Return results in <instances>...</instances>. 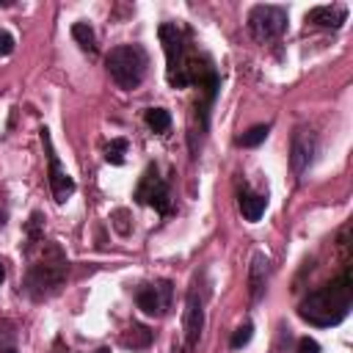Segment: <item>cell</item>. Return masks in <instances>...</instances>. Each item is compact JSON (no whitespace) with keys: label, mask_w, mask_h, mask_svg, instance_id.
I'll list each match as a JSON object with an SVG mask.
<instances>
[{"label":"cell","mask_w":353,"mask_h":353,"mask_svg":"<svg viewBox=\"0 0 353 353\" xmlns=\"http://www.w3.org/2000/svg\"><path fill=\"white\" fill-rule=\"evenodd\" d=\"M0 353H19L17 339H14V325L8 320L0 323Z\"/></svg>","instance_id":"obj_20"},{"label":"cell","mask_w":353,"mask_h":353,"mask_svg":"<svg viewBox=\"0 0 353 353\" xmlns=\"http://www.w3.org/2000/svg\"><path fill=\"white\" fill-rule=\"evenodd\" d=\"M152 339H154V334L146 325H130L121 334V345L124 347H132V350H146L152 345Z\"/></svg>","instance_id":"obj_14"},{"label":"cell","mask_w":353,"mask_h":353,"mask_svg":"<svg viewBox=\"0 0 353 353\" xmlns=\"http://www.w3.org/2000/svg\"><path fill=\"white\" fill-rule=\"evenodd\" d=\"M182 331H185V342L188 347H196L204 331V290L199 281L190 284L188 295H185V312H182Z\"/></svg>","instance_id":"obj_7"},{"label":"cell","mask_w":353,"mask_h":353,"mask_svg":"<svg viewBox=\"0 0 353 353\" xmlns=\"http://www.w3.org/2000/svg\"><path fill=\"white\" fill-rule=\"evenodd\" d=\"M347 19V8L334 3V6H314L312 11H306V22L314 28H342V22Z\"/></svg>","instance_id":"obj_12"},{"label":"cell","mask_w":353,"mask_h":353,"mask_svg":"<svg viewBox=\"0 0 353 353\" xmlns=\"http://www.w3.org/2000/svg\"><path fill=\"white\" fill-rule=\"evenodd\" d=\"M163 52H165V80L171 88H201L204 102L212 105L221 88V77L212 66V58L199 50L190 30L176 22H163L157 28Z\"/></svg>","instance_id":"obj_1"},{"label":"cell","mask_w":353,"mask_h":353,"mask_svg":"<svg viewBox=\"0 0 353 353\" xmlns=\"http://www.w3.org/2000/svg\"><path fill=\"white\" fill-rule=\"evenodd\" d=\"M72 39H74L85 52L97 55V36H94V30H91L88 22H74V25H72Z\"/></svg>","instance_id":"obj_15"},{"label":"cell","mask_w":353,"mask_h":353,"mask_svg":"<svg viewBox=\"0 0 353 353\" xmlns=\"http://www.w3.org/2000/svg\"><path fill=\"white\" fill-rule=\"evenodd\" d=\"M353 306V279L350 270H342L336 279L320 284L298 303V317L314 328L339 325Z\"/></svg>","instance_id":"obj_2"},{"label":"cell","mask_w":353,"mask_h":353,"mask_svg":"<svg viewBox=\"0 0 353 353\" xmlns=\"http://www.w3.org/2000/svg\"><path fill=\"white\" fill-rule=\"evenodd\" d=\"M268 279H270V259H268L262 251H256V254L251 256V265H248V298H251L254 303L265 295Z\"/></svg>","instance_id":"obj_11"},{"label":"cell","mask_w":353,"mask_h":353,"mask_svg":"<svg viewBox=\"0 0 353 353\" xmlns=\"http://www.w3.org/2000/svg\"><path fill=\"white\" fill-rule=\"evenodd\" d=\"M105 66L110 80L124 88L132 91L141 85V80L146 77V66H149V55L141 44H119L105 55Z\"/></svg>","instance_id":"obj_4"},{"label":"cell","mask_w":353,"mask_h":353,"mask_svg":"<svg viewBox=\"0 0 353 353\" xmlns=\"http://www.w3.org/2000/svg\"><path fill=\"white\" fill-rule=\"evenodd\" d=\"M143 119H146V124L154 130V132H168V127H171V113L165 110V108H149L146 113H143Z\"/></svg>","instance_id":"obj_17"},{"label":"cell","mask_w":353,"mask_h":353,"mask_svg":"<svg viewBox=\"0 0 353 353\" xmlns=\"http://www.w3.org/2000/svg\"><path fill=\"white\" fill-rule=\"evenodd\" d=\"M3 221H6V215H3V212H0V226H3Z\"/></svg>","instance_id":"obj_25"},{"label":"cell","mask_w":353,"mask_h":353,"mask_svg":"<svg viewBox=\"0 0 353 353\" xmlns=\"http://www.w3.org/2000/svg\"><path fill=\"white\" fill-rule=\"evenodd\" d=\"M41 143H44V154H47V163H50V171H47V182H50V190H52V199L58 204H63L72 193H74V179L63 171L58 154H55V146H52V138H50V130L41 127Z\"/></svg>","instance_id":"obj_8"},{"label":"cell","mask_w":353,"mask_h":353,"mask_svg":"<svg viewBox=\"0 0 353 353\" xmlns=\"http://www.w3.org/2000/svg\"><path fill=\"white\" fill-rule=\"evenodd\" d=\"M268 135H270V124H254L251 130H245L243 135H237L234 143H237V146H245V149H254V146H259Z\"/></svg>","instance_id":"obj_16"},{"label":"cell","mask_w":353,"mask_h":353,"mask_svg":"<svg viewBox=\"0 0 353 353\" xmlns=\"http://www.w3.org/2000/svg\"><path fill=\"white\" fill-rule=\"evenodd\" d=\"M94 353H110V350H108V347H99V350H94Z\"/></svg>","instance_id":"obj_24"},{"label":"cell","mask_w":353,"mask_h":353,"mask_svg":"<svg viewBox=\"0 0 353 353\" xmlns=\"http://www.w3.org/2000/svg\"><path fill=\"white\" fill-rule=\"evenodd\" d=\"M14 36L6 30V28H0V55H11L14 52Z\"/></svg>","instance_id":"obj_21"},{"label":"cell","mask_w":353,"mask_h":353,"mask_svg":"<svg viewBox=\"0 0 353 353\" xmlns=\"http://www.w3.org/2000/svg\"><path fill=\"white\" fill-rule=\"evenodd\" d=\"M237 204H240L243 218H245L248 223H256V221L262 218L265 207H268V196H265V193H254V190L243 188V190L237 193Z\"/></svg>","instance_id":"obj_13"},{"label":"cell","mask_w":353,"mask_h":353,"mask_svg":"<svg viewBox=\"0 0 353 353\" xmlns=\"http://www.w3.org/2000/svg\"><path fill=\"white\" fill-rule=\"evenodd\" d=\"M171 298H174V284L168 279H157L152 284H143L135 292V303L143 314L149 317H163L171 309Z\"/></svg>","instance_id":"obj_9"},{"label":"cell","mask_w":353,"mask_h":353,"mask_svg":"<svg viewBox=\"0 0 353 353\" xmlns=\"http://www.w3.org/2000/svg\"><path fill=\"white\" fill-rule=\"evenodd\" d=\"M251 336H254V323H251V320H245V323L232 334L229 347H232V350H240V347H245V345L251 342Z\"/></svg>","instance_id":"obj_19"},{"label":"cell","mask_w":353,"mask_h":353,"mask_svg":"<svg viewBox=\"0 0 353 353\" xmlns=\"http://www.w3.org/2000/svg\"><path fill=\"white\" fill-rule=\"evenodd\" d=\"M287 22H290L287 8H281V6H265V3L254 6V8L248 11V19H245L248 33H251L256 41H262V44H265V41H273V39H279V36H284Z\"/></svg>","instance_id":"obj_6"},{"label":"cell","mask_w":353,"mask_h":353,"mask_svg":"<svg viewBox=\"0 0 353 353\" xmlns=\"http://www.w3.org/2000/svg\"><path fill=\"white\" fill-rule=\"evenodd\" d=\"M314 152H317V135L309 127H298L290 141V168L295 176H301L312 165Z\"/></svg>","instance_id":"obj_10"},{"label":"cell","mask_w":353,"mask_h":353,"mask_svg":"<svg viewBox=\"0 0 353 353\" xmlns=\"http://www.w3.org/2000/svg\"><path fill=\"white\" fill-rule=\"evenodd\" d=\"M3 281H6V262L0 259V284H3Z\"/></svg>","instance_id":"obj_23"},{"label":"cell","mask_w":353,"mask_h":353,"mask_svg":"<svg viewBox=\"0 0 353 353\" xmlns=\"http://www.w3.org/2000/svg\"><path fill=\"white\" fill-rule=\"evenodd\" d=\"M295 353H320V345H317V339H312V336H301Z\"/></svg>","instance_id":"obj_22"},{"label":"cell","mask_w":353,"mask_h":353,"mask_svg":"<svg viewBox=\"0 0 353 353\" xmlns=\"http://www.w3.org/2000/svg\"><path fill=\"white\" fill-rule=\"evenodd\" d=\"M39 248H41V254H39V259L30 262V268L25 273V281H22V292L30 301L52 298L63 287L66 273H69V259H66V254L61 251L58 243L41 240Z\"/></svg>","instance_id":"obj_3"},{"label":"cell","mask_w":353,"mask_h":353,"mask_svg":"<svg viewBox=\"0 0 353 353\" xmlns=\"http://www.w3.org/2000/svg\"><path fill=\"white\" fill-rule=\"evenodd\" d=\"M127 138H113L110 143H108V149H105V160L108 163H113V165H121L124 163V154H127Z\"/></svg>","instance_id":"obj_18"},{"label":"cell","mask_w":353,"mask_h":353,"mask_svg":"<svg viewBox=\"0 0 353 353\" xmlns=\"http://www.w3.org/2000/svg\"><path fill=\"white\" fill-rule=\"evenodd\" d=\"M132 199H135L138 204L154 207L160 215H171V212H174L171 188H168V182L160 176V171H157V165H154V163H149V165H146V171L141 174V179H138V185H135Z\"/></svg>","instance_id":"obj_5"}]
</instances>
